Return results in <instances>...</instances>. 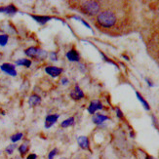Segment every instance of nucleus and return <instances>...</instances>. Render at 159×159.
<instances>
[{
    "label": "nucleus",
    "mask_w": 159,
    "mask_h": 159,
    "mask_svg": "<svg viewBox=\"0 0 159 159\" xmlns=\"http://www.w3.org/2000/svg\"><path fill=\"white\" fill-rule=\"evenodd\" d=\"M97 23L103 29H111L117 23V16L114 11L107 9L100 12L97 16Z\"/></svg>",
    "instance_id": "1"
},
{
    "label": "nucleus",
    "mask_w": 159,
    "mask_h": 159,
    "mask_svg": "<svg viewBox=\"0 0 159 159\" xmlns=\"http://www.w3.org/2000/svg\"><path fill=\"white\" fill-rule=\"evenodd\" d=\"M80 9L88 16H95L101 12V5L97 1H83L80 4Z\"/></svg>",
    "instance_id": "2"
},
{
    "label": "nucleus",
    "mask_w": 159,
    "mask_h": 159,
    "mask_svg": "<svg viewBox=\"0 0 159 159\" xmlns=\"http://www.w3.org/2000/svg\"><path fill=\"white\" fill-rule=\"evenodd\" d=\"M0 70L6 74L10 75V76H17V70H16V66L15 65H12L9 63H5L0 66Z\"/></svg>",
    "instance_id": "3"
},
{
    "label": "nucleus",
    "mask_w": 159,
    "mask_h": 159,
    "mask_svg": "<svg viewBox=\"0 0 159 159\" xmlns=\"http://www.w3.org/2000/svg\"><path fill=\"white\" fill-rule=\"evenodd\" d=\"M60 118V115L59 114H49L46 116L45 118V124H44V127L46 129H49L52 126H54L55 124L57 123L58 119Z\"/></svg>",
    "instance_id": "4"
},
{
    "label": "nucleus",
    "mask_w": 159,
    "mask_h": 159,
    "mask_svg": "<svg viewBox=\"0 0 159 159\" xmlns=\"http://www.w3.org/2000/svg\"><path fill=\"white\" fill-rule=\"evenodd\" d=\"M63 68L61 67H57V66H46L45 67V72L52 76L53 78H56L58 76H60V74H61L63 72Z\"/></svg>",
    "instance_id": "5"
},
{
    "label": "nucleus",
    "mask_w": 159,
    "mask_h": 159,
    "mask_svg": "<svg viewBox=\"0 0 159 159\" xmlns=\"http://www.w3.org/2000/svg\"><path fill=\"white\" fill-rule=\"evenodd\" d=\"M102 103L99 101V100H94L90 102V105L88 107V112L90 114H95V112L97 110L102 109Z\"/></svg>",
    "instance_id": "6"
},
{
    "label": "nucleus",
    "mask_w": 159,
    "mask_h": 159,
    "mask_svg": "<svg viewBox=\"0 0 159 159\" xmlns=\"http://www.w3.org/2000/svg\"><path fill=\"white\" fill-rule=\"evenodd\" d=\"M70 98L75 101H78V100H81L84 98V93H83V91L80 89V87L78 85H75L74 88L71 90Z\"/></svg>",
    "instance_id": "7"
},
{
    "label": "nucleus",
    "mask_w": 159,
    "mask_h": 159,
    "mask_svg": "<svg viewBox=\"0 0 159 159\" xmlns=\"http://www.w3.org/2000/svg\"><path fill=\"white\" fill-rule=\"evenodd\" d=\"M77 143L80 148L83 150H90V141L88 137L86 136H80L77 138Z\"/></svg>",
    "instance_id": "8"
},
{
    "label": "nucleus",
    "mask_w": 159,
    "mask_h": 159,
    "mask_svg": "<svg viewBox=\"0 0 159 159\" xmlns=\"http://www.w3.org/2000/svg\"><path fill=\"white\" fill-rule=\"evenodd\" d=\"M66 57L70 61H76L77 63V61H80V55L75 49H71V50L68 51L66 54Z\"/></svg>",
    "instance_id": "9"
},
{
    "label": "nucleus",
    "mask_w": 159,
    "mask_h": 159,
    "mask_svg": "<svg viewBox=\"0 0 159 159\" xmlns=\"http://www.w3.org/2000/svg\"><path fill=\"white\" fill-rule=\"evenodd\" d=\"M109 119V117L107 116V115H103L102 113H96L94 116H93V118H92V121L97 124V125H102V124L103 122H106L107 120Z\"/></svg>",
    "instance_id": "10"
},
{
    "label": "nucleus",
    "mask_w": 159,
    "mask_h": 159,
    "mask_svg": "<svg viewBox=\"0 0 159 159\" xmlns=\"http://www.w3.org/2000/svg\"><path fill=\"white\" fill-rule=\"evenodd\" d=\"M38 49H39V48L34 47V46L29 47V48H27V49H25V56H27L29 58H31V59H36L37 53H38Z\"/></svg>",
    "instance_id": "11"
},
{
    "label": "nucleus",
    "mask_w": 159,
    "mask_h": 159,
    "mask_svg": "<svg viewBox=\"0 0 159 159\" xmlns=\"http://www.w3.org/2000/svg\"><path fill=\"white\" fill-rule=\"evenodd\" d=\"M30 17L37 22L38 24L40 25H45L46 23H48L49 20H52V17H49V16H35V15H30Z\"/></svg>",
    "instance_id": "12"
},
{
    "label": "nucleus",
    "mask_w": 159,
    "mask_h": 159,
    "mask_svg": "<svg viewBox=\"0 0 159 159\" xmlns=\"http://www.w3.org/2000/svg\"><path fill=\"white\" fill-rule=\"evenodd\" d=\"M40 103H41V98L36 94H32L29 98V105L30 107H37Z\"/></svg>",
    "instance_id": "13"
},
{
    "label": "nucleus",
    "mask_w": 159,
    "mask_h": 159,
    "mask_svg": "<svg viewBox=\"0 0 159 159\" xmlns=\"http://www.w3.org/2000/svg\"><path fill=\"white\" fill-rule=\"evenodd\" d=\"M29 149H30V142L29 141H25L22 144H20V147L18 148L19 153L20 156H25L27 152H29Z\"/></svg>",
    "instance_id": "14"
},
{
    "label": "nucleus",
    "mask_w": 159,
    "mask_h": 159,
    "mask_svg": "<svg viewBox=\"0 0 159 159\" xmlns=\"http://www.w3.org/2000/svg\"><path fill=\"white\" fill-rule=\"evenodd\" d=\"M16 66H25V67H30L31 66V61L30 59H25V58H22V59H19L16 61Z\"/></svg>",
    "instance_id": "15"
},
{
    "label": "nucleus",
    "mask_w": 159,
    "mask_h": 159,
    "mask_svg": "<svg viewBox=\"0 0 159 159\" xmlns=\"http://www.w3.org/2000/svg\"><path fill=\"white\" fill-rule=\"evenodd\" d=\"M18 12V9L16 8V6L14 4H10V5H7L5 6V14L7 15H10V16H13L15 15V14Z\"/></svg>",
    "instance_id": "16"
},
{
    "label": "nucleus",
    "mask_w": 159,
    "mask_h": 159,
    "mask_svg": "<svg viewBox=\"0 0 159 159\" xmlns=\"http://www.w3.org/2000/svg\"><path fill=\"white\" fill-rule=\"evenodd\" d=\"M74 123H75V118H74V117H70V118L64 120L63 122L61 123V128H67V127L73 126Z\"/></svg>",
    "instance_id": "17"
},
{
    "label": "nucleus",
    "mask_w": 159,
    "mask_h": 159,
    "mask_svg": "<svg viewBox=\"0 0 159 159\" xmlns=\"http://www.w3.org/2000/svg\"><path fill=\"white\" fill-rule=\"evenodd\" d=\"M136 96H137L138 100H139V101L142 102V105H143V107H144V109L149 110V109H150V107H149V105H148V102L143 99V97L139 92H136Z\"/></svg>",
    "instance_id": "18"
},
{
    "label": "nucleus",
    "mask_w": 159,
    "mask_h": 159,
    "mask_svg": "<svg viewBox=\"0 0 159 159\" xmlns=\"http://www.w3.org/2000/svg\"><path fill=\"white\" fill-rule=\"evenodd\" d=\"M23 137H24V134H23V133H20V132H19V133H16V134L12 135L11 138H10V140H11L12 143H18L19 141L22 140V139H23Z\"/></svg>",
    "instance_id": "19"
},
{
    "label": "nucleus",
    "mask_w": 159,
    "mask_h": 159,
    "mask_svg": "<svg viewBox=\"0 0 159 159\" xmlns=\"http://www.w3.org/2000/svg\"><path fill=\"white\" fill-rule=\"evenodd\" d=\"M48 57V53L45 51V50H42V49H38V53H37V56H36V59L37 60H40V61H43L45 59H47Z\"/></svg>",
    "instance_id": "20"
},
{
    "label": "nucleus",
    "mask_w": 159,
    "mask_h": 159,
    "mask_svg": "<svg viewBox=\"0 0 159 159\" xmlns=\"http://www.w3.org/2000/svg\"><path fill=\"white\" fill-rule=\"evenodd\" d=\"M16 148H17V144L16 143H11V144H9V146H7L5 148V152L8 155H11V154L14 153V151H15Z\"/></svg>",
    "instance_id": "21"
},
{
    "label": "nucleus",
    "mask_w": 159,
    "mask_h": 159,
    "mask_svg": "<svg viewBox=\"0 0 159 159\" xmlns=\"http://www.w3.org/2000/svg\"><path fill=\"white\" fill-rule=\"evenodd\" d=\"M9 41V35L8 34H0V46H6L7 43H8Z\"/></svg>",
    "instance_id": "22"
},
{
    "label": "nucleus",
    "mask_w": 159,
    "mask_h": 159,
    "mask_svg": "<svg viewBox=\"0 0 159 159\" xmlns=\"http://www.w3.org/2000/svg\"><path fill=\"white\" fill-rule=\"evenodd\" d=\"M58 151H59V149H58L57 148H53V149L50 151V152H49V154H48V159H54L55 156H56V155L58 154Z\"/></svg>",
    "instance_id": "23"
},
{
    "label": "nucleus",
    "mask_w": 159,
    "mask_h": 159,
    "mask_svg": "<svg viewBox=\"0 0 159 159\" xmlns=\"http://www.w3.org/2000/svg\"><path fill=\"white\" fill-rule=\"evenodd\" d=\"M49 57H50V60L51 61H58V54H57V52H51L50 54H49Z\"/></svg>",
    "instance_id": "24"
},
{
    "label": "nucleus",
    "mask_w": 159,
    "mask_h": 159,
    "mask_svg": "<svg viewBox=\"0 0 159 159\" xmlns=\"http://www.w3.org/2000/svg\"><path fill=\"white\" fill-rule=\"evenodd\" d=\"M73 18H74V19H76L77 20H80V22H81V23H82L83 25H85V26L87 27V29H89V30H91V26H90V25H89V24H88L87 22H85V20H83V19H81L80 17H76V16H74Z\"/></svg>",
    "instance_id": "25"
},
{
    "label": "nucleus",
    "mask_w": 159,
    "mask_h": 159,
    "mask_svg": "<svg viewBox=\"0 0 159 159\" xmlns=\"http://www.w3.org/2000/svg\"><path fill=\"white\" fill-rule=\"evenodd\" d=\"M115 110H116V116L118 117V118L122 119L123 118V112L121 111V109L119 107H116Z\"/></svg>",
    "instance_id": "26"
},
{
    "label": "nucleus",
    "mask_w": 159,
    "mask_h": 159,
    "mask_svg": "<svg viewBox=\"0 0 159 159\" xmlns=\"http://www.w3.org/2000/svg\"><path fill=\"white\" fill-rule=\"evenodd\" d=\"M68 82H70V80H68L66 77H63V78H61V85H67Z\"/></svg>",
    "instance_id": "27"
},
{
    "label": "nucleus",
    "mask_w": 159,
    "mask_h": 159,
    "mask_svg": "<svg viewBox=\"0 0 159 159\" xmlns=\"http://www.w3.org/2000/svg\"><path fill=\"white\" fill-rule=\"evenodd\" d=\"M25 159H37V155L35 153H30V154H29L26 156Z\"/></svg>",
    "instance_id": "28"
},
{
    "label": "nucleus",
    "mask_w": 159,
    "mask_h": 159,
    "mask_svg": "<svg viewBox=\"0 0 159 159\" xmlns=\"http://www.w3.org/2000/svg\"><path fill=\"white\" fill-rule=\"evenodd\" d=\"M143 159H154L152 156H150V155H148V154H146L144 153V157H143Z\"/></svg>",
    "instance_id": "29"
},
{
    "label": "nucleus",
    "mask_w": 159,
    "mask_h": 159,
    "mask_svg": "<svg viewBox=\"0 0 159 159\" xmlns=\"http://www.w3.org/2000/svg\"><path fill=\"white\" fill-rule=\"evenodd\" d=\"M60 159H68V158H66V157H61Z\"/></svg>",
    "instance_id": "30"
},
{
    "label": "nucleus",
    "mask_w": 159,
    "mask_h": 159,
    "mask_svg": "<svg viewBox=\"0 0 159 159\" xmlns=\"http://www.w3.org/2000/svg\"><path fill=\"white\" fill-rule=\"evenodd\" d=\"M11 159H13V158H11Z\"/></svg>",
    "instance_id": "31"
}]
</instances>
